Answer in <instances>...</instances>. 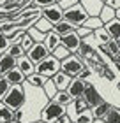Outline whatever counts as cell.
<instances>
[{
  "label": "cell",
  "mask_w": 120,
  "mask_h": 123,
  "mask_svg": "<svg viewBox=\"0 0 120 123\" xmlns=\"http://www.w3.org/2000/svg\"><path fill=\"white\" fill-rule=\"evenodd\" d=\"M25 100H27V95H25V90H23V85H20V86H11L9 93L4 97L2 102L7 107H11L13 111H18V109H23Z\"/></svg>",
  "instance_id": "cell-1"
},
{
  "label": "cell",
  "mask_w": 120,
  "mask_h": 123,
  "mask_svg": "<svg viewBox=\"0 0 120 123\" xmlns=\"http://www.w3.org/2000/svg\"><path fill=\"white\" fill-rule=\"evenodd\" d=\"M88 18H90V16L87 14V11L83 9L81 4H76V5H72L71 9L64 11V19L67 21V23H71L74 28H78V26H83L85 21H87Z\"/></svg>",
  "instance_id": "cell-2"
},
{
  "label": "cell",
  "mask_w": 120,
  "mask_h": 123,
  "mask_svg": "<svg viewBox=\"0 0 120 123\" xmlns=\"http://www.w3.org/2000/svg\"><path fill=\"white\" fill-rule=\"evenodd\" d=\"M64 114H67L64 105L49 100V102L42 107V111H41V121L42 123H55L56 120H60Z\"/></svg>",
  "instance_id": "cell-3"
},
{
  "label": "cell",
  "mask_w": 120,
  "mask_h": 123,
  "mask_svg": "<svg viewBox=\"0 0 120 123\" xmlns=\"http://www.w3.org/2000/svg\"><path fill=\"white\" fill-rule=\"evenodd\" d=\"M83 67H85V60H81L78 55H69L67 58H64L60 62V70L65 72V74L71 76V77H76L79 72H81Z\"/></svg>",
  "instance_id": "cell-4"
},
{
  "label": "cell",
  "mask_w": 120,
  "mask_h": 123,
  "mask_svg": "<svg viewBox=\"0 0 120 123\" xmlns=\"http://www.w3.org/2000/svg\"><path fill=\"white\" fill-rule=\"evenodd\" d=\"M35 72L46 79H51L56 72H60V60H56L53 55H49L46 60H42L41 63L35 65Z\"/></svg>",
  "instance_id": "cell-5"
},
{
  "label": "cell",
  "mask_w": 120,
  "mask_h": 123,
  "mask_svg": "<svg viewBox=\"0 0 120 123\" xmlns=\"http://www.w3.org/2000/svg\"><path fill=\"white\" fill-rule=\"evenodd\" d=\"M83 100L87 102L88 109H94L95 105H99L102 100V95L99 93V90L92 85V83H87V88H85V93H83Z\"/></svg>",
  "instance_id": "cell-6"
},
{
  "label": "cell",
  "mask_w": 120,
  "mask_h": 123,
  "mask_svg": "<svg viewBox=\"0 0 120 123\" xmlns=\"http://www.w3.org/2000/svg\"><path fill=\"white\" fill-rule=\"evenodd\" d=\"M27 56L30 58V62L34 65H37V63H41L42 60H46L49 56V51L46 49V46H44V42H35L32 46V49L27 53Z\"/></svg>",
  "instance_id": "cell-7"
},
{
  "label": "cell",
  "mask_w": 120,
  "mask_h": 123,
  "mask_svg": "<svg viewBox=\"0 0 120 123\" xmlns=\"http://www.w3.org/2000/svg\"><path fill=\"white\" fill-rule=\"evenodd\" d=\"M42 18L49 21L51 25H58L60 21H64V11L60 9V5L58 4H55V5H49V7H44L42 9Z\"/></svg>",
  "instance_id": "cell-8"
},
{
  "label": "cell",
  "mask_w": 120,
  "mask_h": 123,
  "mask_svg": "<svg viewBox=\"0 0 120 123\" xmlns=\"http://www.w3.org/2000/svg\"><path fill=\"white\" fill-rule=\"evenodd\" d=\"M81 42H83V41L79 39V35H78L76 32L67 33V35L60 37V44H62V46H64L71 55H76V53H78V49H79V46H81Z\"/></svg>",
  "instance_id": "cell-9"
},
{
  "label": "cell",
  "mask_w": 120,
  "mask_h": 123,
  "mask_svg": "<svg viewBox=\"0 0 120 123\" xmlns=\"http://www.w3.org/2000/svg\"><path fill=\"white\" fill-rule=\"evenodd\" d=\"M85 88H87V81H85V79L72 77L71 83H69V86H67V93L72 97V100H76V98H81L83 97Z\"/></svg>",
  "instance_id": "cell-10"
},
{
  "label": "cell",
  "mask_w": 120,
  "mask_h": 123,
  "mask_svg": "<svg viewBox=\"0 0 120 123\" xmlns=\"http://www.w3.org/2000/svg\"><path fill=\"white\" fill-rule=\"evenodd\" d=\"M79 4L83 5V9L87 11V14L90 18H99L101 11H102V4L101 0H79Z\"/></svg>",
  "instance_id": "cell-11"
},
{
  "label": "cell",
  "mask_w": 120,
  "mask_h": 123,
  "mask_svg": "<svg viewBox=\"0 0 120 123\" xmlns=\"http://www.w3.org/2000/svg\"><path fill=\"white\" fill-rule=\"evenodd\" d=\"M16 67H18V60L16 58H13L7 53L0 55V77H4L7 72H11L13 69H16Z\"/></svg>",
  "instance_id": "cell-12"
},
{
  "label": "cell",
  "mask_w": 120,
  "mask_h": 123,
  "mask_svg": "<svg viewBox=\"0 0 120 123\" xmlns=\"http://www.w3.org/2000/svg\"><path fill=\"white\" fill-rule=\"evenodd\" d=\"M4 77L7 79V83H9L11 86H20V85H23V83L27 81V76L21 74V72L18 70V67H16V69H13L11 72H7Z\"/></svg>",
  "instance_id": "cell-13"
},
{
  "label": "cell",
  "mask_w": 120,
  "mask_h": 123,
  "mask_svg": "<svg viewBox=\"0 0 120 123\" xmlns=\"http://www.w3.org/2000/svg\"><path fill=\"white\" fill-rule=\"evenodd\" d=\"M44 46H46V49L49 51V55L55 53V49L60 46V35L58 33H55L53 30L46 33V39H44Z\"/></svg>",
  "instance_id": "cell-14"
},
{
  "label": "cell",
  "mask_w": 120,
  "mask_h": 123,
  "mask_svg": "<svg viewBox=\"0 0 120 123\" xmlns=\"http://www.w3.org/2000/svg\"><path fill=\"white\" fill-rule=\"evenodd\" d=\"M18 70H20L23 76L28 77V76H32L34 72H35V65H34L32 62H30V58H28L27 55H25L23 58H20V60H18Z\"/></svg>",
  "instance_id": "cell-15"
},
{
  "label": "cell",
  "mask_w": 120,
  "mask_h": 123,
  "mask_svg": "<svg viewBox=\"0 0 120 123\" xmlns=\"http://www.w3.org/2000/svg\"><path fill=\"white\" fill-rule=\"evenodd\" d=\"M71 79H72V77H71V76H67L65 72H62V70H60V72H56V74L51 77V81L55 83V86L58 88V92H60V90H67V86H69Z\"/></svg>",
  "instance_id": "cell-16"
},
{
  "label": "cell",
  "mask_w": 120,
  "mask_h": 123,
  "mask_svg": "<svg viewBox=\"0 0 120 123\" xmlns=\"http://www.w3.org/2000/svg\"><path fill=\"white\" fill-rule=\"evenodd\" d=\"M111 109H113V105H111L110 102H106V100H102L99 105H95V107L92 109V114H94V118H95V120H104V118H106V114L110 113Z\"/></svg>",
  "instance_id": "cell-17"
},
{
  "label": "cell",
  "mask_w": 120,
  "mask_h": 123,
  "mask_svg": "<svg viewBox=\"0 0 120 123\" xmlns=\"http://www.w3.org/2000/svg\"><path fill=\"white\" fill-rule=\"evenodd\" d=\"M104 28H106L108 33H110L111 41H120V21L117 18L113 19V21H110V23H106Z\"/></svg>",
  "instance_id": "cell-18"
},
{
  "label": "cell",
  "mask_w": 120,
  "mask_h": 123,
  "mask_svg": "<svg viewBox=\"0 0 120 123\" xmlns=\"http://www.w3.org/2000/svg\"><path fill=\"white\" fill-rule=\"evenodd\" d=\"M0 123H14V111L0 102Z\"/></svg>",
  "instance_id": "cell-19"
},
{
  "label": "cell",
  "mask_w": 120,
  "mask_h": 123,
  "mask_svg": "<svg viewBox=\"0 0 120 123\" xmlns=\"http://www.w3.org/2000/svg\"><path fill=\"white\" fill-rule=\"evenodd\" d=\"M53 102L60 104V105H64V107H69V105L74 102V100H72L71 95L67 93V90H60V92H56V95L53 97Z\"/></svg>",
  "instance_id": "cell-20"
},
{
  "label": "cell",
  "mask_w": 120,
  "mask_h": 123,
  "mask_svg": "<svg viewBox=\"0 0 120 123\" xmlns=\"http://www.w3.org/2000/svg\"><path fill=\"white\" fill-rule=\"evenodd\" d=\"M76 55H78L81 60H85V58H94V56H95L94 48L88 44V41H83V42H81V46H79V49H78Z\"/></svg>",
  "instance_id": "cell-21"
},
{
  "label": "cell",
  "mask_w": 120,
  "mask_h": 123,
  "mask_svg": "<svg viewBox=\"0 0 120 123\" xmlns=\"http://www.w3.org/2000/svg\"><path fill=\"white\" fill-rule=\"evenodd\" d=\"M74 30H76V28H74L71 23H67L65 19H64V21H60L58 25H55V26H53V32H55V33H58L60 37L67 35V33H72Z\"/></svg>",
  "instance_id": "cell-22"
},
{
  "label": "cell",
  "mask_w": 120,
  "mask_h": 123,
  "mask_svg": "<svg viewBox=\"0 0 120 123\" xmlns=\"http://www.w3.org/2000/svg\"><path fill=\"white\" fill-rule=\"evenodd\" d=\"M94 37H95V41L99 42V46H106V44H108V42L111 41L110 33L106 32V28H104V26H101V28H97V30L94 32Z\"/></svg>",
  "instance_id": "cell-23"
},
{
  "label": "cell",
  "mask_w": 120,
  "mask_h": 123,
  "mask_svg": "<svg viewBox=\"0 0 120 123\" xmlns=\"http://www.w3.org/2000/svg\"><path fill=\"white\" fill-rule=\"evenodd\" d=\"M99 19L102 21V25L113 21V19H115V9L108 7V5H102V11H101V14H99Z\"/></svg>",
  "instance_id": "cell-24"
},
{
  "label": "cell",
  "mask_w": 120,
  "mask_h": 123,
  "mask_svg": "<svg viewBox=\"0 0 120 123\" xmlns=\"http://www.w3.org/2000/svg\"><path fill=\"white\" fill-rule=\"evenodd\" d=\"M7 55H11V56L16 58V60H20V58H23L27 53L23 51V48L20 46V42H11V46L7 49Z\"/></svg>",
  "instance_id": "cell-25"
},
{
  "label": "cell",
  "mask_w": 120,
  "mask_h": 123,
  "mask_svg": "<svg viewBox=\"0 0 120 123\" xmlns=\"http://www.w3.org/2000/svg\"><path fill=\"white\" fill-rule=\"evenodd\" d=\"M46 81H48L46 77H42L41 74H37V72H34L32 76L27 77V83H30L34 88H42L44 85H46Z\"/></svg>",
  "instance_id": "cell-26"
},
{
  "label": "cell",
  "mask_w": 120,
  "mask_h": 123,
  "mask_svg": "<svg viewBox=\"0 0 120 123\" xmlns=\"http://www.w3.org/2000/svg\"><path fill=\"white\" fill-rule=\"evenodd\" d=\"M94 114H92V109H85L81 113H78L76 116V123H94Z\"/></svg>",
  "instance_id": "cell-27"
},
{
  "label": "cell",
  "mask_w": 120,
  "mask_h": 123,
  "mask_svg": "<svg viewBox=\"0 0 120 123\" xmlns=\"http://www.w3.org/2000/svg\"><path fill=\"white\" fill-rule=\"evenodd\" d=\"M42 90H44V93H46V97H48L49 100H53V97L56 95V92H58V88L55 86V83L51 81V79H48L46 85L42 86Z\"/></svg>",
  "instance_id": "cell-28"
},
{
  "label": "cell",
  "mask_w": 120,
  "mask_h": 123,
  "mask_svg": "<svg viewBox=\"0 0 120 123\" xmlns=\"http://www.w3.org/2000/svg\"><path fill=\"white\" fill-rule=\"evenodd\" d=\"M34 44H35V42H34V39H32L30 35H28V33H23V35H21V41H20V46H21V48H23V51H25V53H28V51H30V49H32V46H34Z\"/></svg>",
  "instance_id": "cell-29"
},
{
  "label": "cell",
  "mask_w": 120,
  "mask_h": 123,
  "mask_svg": "<svg viewBox=\"0 0 120 123\" xmlns=\"http://www.w3.org/2000/svg\"><path fill=\"white\" fill-rule=\"evenodd\" d=\"M35 28H37L39 32H42L44 35H46L48 32H51V30H53V25H51L49 21H46V19H44L42 16H41V19H39L37 23H35Z\"/></svg>",
  "instance_id": "cell-30"
},
{
  "label": "cell",
  "mask_w": 120,
  "mask_h": 123,
  "mask_svg": "<svg viewBox=\"0 0 120 123\" xmlns=\"http://www.w3.org/2000/svg\"><path fill=\"white\" fill-rule=\"evenodd\" d=\"M104 123H120V109H115L113 107L110 113L106 114V118L102 120Z\"/></svg>",
  "instance_id": "cell-31"
},
{
  "label": "cell",
  "mask_w": 120,
  "mask_h": 123,
  "mask_svg": "<svg viewBox=\"0 0 120 123\" xmlns=\"http://www.w3.org/2000/svg\"><path fill=\"white\" fill-rule=\"evenodd\" d=\"M27 33L30 35L32 39H34V42H44V39H46V35H44L42 32H39L35 26H32V28H28L27 30Z\"/></svg>",
  "instance_id": "cell-32"
},
{
  "label": "cell",
  "mask_w": 120,
  "mask_h": 123,
  "mask_svg": "<svg viewBox=\"0 0 120 123\" xmlns=\"http://www.w3.org/2000/svg\"><path fill=\"white\" fill-rule=\"evenodd\" d=\"M83 26H87V28H90L92 32H95L97 28H101V26H104V25H102V21L99 18H88L87 21H85Z\"/></svg>",
  "instance_id": "cell-33"
},
{
  "label": "cell",
  "mask_w": 120,
  "mask_h": 123,
  "mask_svg": "<svg viewBox=\"0 0 120 123\" xmlns=\"http://www.w3.org/2000/svg\"><path fill=\"white\" fill-rule=\"evenodd\" d=\"M106 49H108V53H110L111 58L117 56V55L120 53V44H118V41H110V42L106 44Z\"/></svg>",
  "instance_id": "cell-34"
},
{
  "label": "cell",
  "mask_w": 120,
  "mask_h": 123,
  "mask_svg": "<svg viewBox=\"0 0 120 123\" xmlns=\"http://www.w3.org/2000/svg\"><path fill=\"white\" fill-rule=\"evenodd\" d=\"M9 46H11V39L7 35H4V33H0V55L7 53Z\"/></svg>",
  "instance_id": "cell-35"
},
{
  "label": "cell",
  "mask_w": 120,
  "mask_h": 123,
  "mask_svg": "<svg viewBox=\"0 0 120 123\" xmlns=\"http://www.w3.org/2000/svg\"><path fill=\"white\" fill-rule=\"evenodd\" d=\"M9 90H11V85L7 83V79L0 77V100H4V97L9 93Z\"/></svg>",
  "instance_id": "cell-36"
},
{
  "label": "cell",
  "mask_w": 120,
  "mask_h": 123,
  "mask_svg": "<svg viewBox=\"0 0 120 123\" xmlns=\"http://www.w3.org/2000/svg\"><path fill=\"white\" fill-rule=\"evenodd\" d=\"M69 55H71V53H69V51H67V49H65L64 46H62V44H60V46H58V48H56V49H55V53H53V56H55L56 60H60V62H62V60H64V58H67V56H69Z\"/></svg>",
  "instance_id": "cell-37"
},
{
  "label": "cell",
  "mask_w": 120,
  "mask_h": 123,
  "mask_svg": "<svg viewBox=\"0 0 120 123\" xmlns=\"http://www.w3.org/2000/svg\"><path fill=\"white\" fill-rule=\"evenodd\" d=\"M79 35V39H81V41H85V39L87 37H90V35H94V32L90 30V28H87V26H78L76 30H74Z\"/></svg>",
  "instance_id": "cell-38"
},
{
  "label": "cell",
  "mask_w": 120,
  "mask_h": 123,
  "mask_svg": "<svg viewBox=\"0 0 120 123\" xmlns=\"http://www.w3.org/2000/svg\"><path fill=\"white\" fill-rule=\"evenodd\" d=\"M72 104H74V109H76V113H81V111L88 109V105H87V102L83 100V97H81V98H76Z\"/></svg>",
  "instance_id": "cell-39"
},
{
  "label": "cell",
  "mask_w": 120,
  "mask_h": 123,
  "mask_svg": "<svg viewBox=\"0 0 120 123\" xmlns=\"http://www.w3.org/2000/svg\"><path fill=\"white\" fill-rule=\"evenodd\" d=\"M60 5V9L62 11H67V9H71L72 5H76V4H79V0H60V2H56Z\"/></svg>",
  "instance_id": "cell-40"
},
{
  "label": "cell",
  "mask_w": 120,
  "mask_h": 123,
  "mask_svg": "<svg viewBox=\"0 0 120 123\" xmlns=\"http://www.w3.org/2000/svg\"><path fill=\"white\" fill-rule=\"evenodd\" d=\"M56 0H34V5L39 9H44V7H49V5H55Z\"/></svg>",
  "instance_id": "cell-41"
},
{
  "label": "cell",
  "mask_w": 120,
  "mask_h": 123,
  "mask_svg": "<svg viewBox=\"0 0 120 123\" xmlns=\"http://www.w3.org/2000/svg\"><path fill=\"white\" fill-rule=\"evenodd\" d=\"M102 74H104V77H106L108 81H115V79H117L115 72H113L110 67H106V65H102Z\"/></svg>",
  "instance_id": "cell-42"
},
{
  "label": "cell",
  "mask_w": 120,
  "mask_h": 123,
  "mask_svg": "<svg viewBox=\"0 0 120 123\" xmlns=\"http://www.w3.org/2000/svg\"><path fill=\"white\" fill-rule=\"evenodd\" d=\"M90 74H92V72H90V69H88L87 65H85L83 69H81V72H79V74H78L76 77H79V79H85V81H87V77H88Z\"/></svg>",
  "instance_id": "cell-43"
},
{
  "label": "cell",
  "mask_w": 120,
  "mask_h": 123,
  "mask_svg": "<svg viewBox=\"0 0 120 123\" xmlns=\"http://www.w3.org/2000/svg\"><path fill=\"white\" fill-rule=\"evenodd\" d=\"M104 5H108V7H111V9H120V0H106Z\"/></svg>",
  "instance_id": "cell-44"
},
{
  "label": "cell",
  "mask_w": 120,
  "mask_h": 123,
  "mask_svg": "<svg viewBox=\"0 0 120 123\" xmlns=\"http://www.w3.org/2000/svg\"><path fill=\"white\" fill-rule=\"evenodd\" d=\"M21 118H23V109H18V111H14V121L16 123H20Z\"/></svg>",
  "instance_id": "cell-45"
},
{
  "label": "cell",
  "mask_w": 120,
  "mask_h": 123,
  "mask_svg": "<svg viewBox=\"0 0 120 123\" xmlns=\"http://www.w3.org/2000/svg\"><path fill=\"white\" fill-rule=\"evenodd\" d=\"M55 123H72V121H71V118H69L67 114H64V116H62L60 120H56Z\"/></svg>",
  "instance_id": "cell-46"
},
{
  "label": "cell",
  "mask_w": 120,
  "mask_h": 123,
  "mask_svg": "<svg viewBox=\"0 0 120 123\" xmlns=\"http://www.w3.org/2000/svg\"><path fill=\"white\" fill-rule=\"evenodd\" d=\"M113 62H115V63H118V65H120V53L117 55V56H113Z\"/></svg>",
  "instance_id": "cell-47"
},
{
  "label": "cell",
  "mask_w": 120,
  "mask_h": 123,
  "mask_svg": "<svg viewBox=\"0 0 120 123\" xmlns=\"http://www.w3.org/2000/svg\"><path fill=\"white\" fill-rule=\"evenodd\" d=\"M115 18L120 21V9H117V11H115Z\"/></svg>",
  "instance_id": "cell-48"
},
{
  "label": "cell",
  "mask_w": 120,
  "mask_h": 123,
  "mask_svg": "<svg viewBox=\"0 0 120 123\" xmlns=\"http://www.w3.org/2000/svg\"><path fill=\"white\" fill-rule=\"evenodd\" d=\"M115 65H117V70H118V74H120V65L118 63H115Z\"/></svg>",
  "instance_id": "cell-49"
},
{
  "label": "cell",
  "mask_w": 120,
  "mask_h": 123,
  "mask_svg": "<svg viewBox=\"0 0 120 123\" xmlns=\"http://www.w3.org/2000/svg\"><path fill=\"white\" fill-rule=\"evenodd\" d=\"M117 86H118V92H120V81H118V83H117Z\"/></svg>",
  "instance_id": "cell-50"
},
{
  "label": "cell",
  "mask_w": 120,
  "mask_h": 123,
  "mask_svg": "<svg viewBox=\"0 0 120 123\" xmlns=\"http://www.w3.org/2000/svg\"><path fill=\"white\" fill-rule=\"evenodd\" d=\"M101 2H102V4H104V2H106V0H101Z\"/></svg>",
  "instance_id": "cell-51"
},
{
  "label": "cell",
  "mask_w": 120,
  "mask_h": 123,
  "mask_svg": "<svg viewBox=\"0 0 120 123\" xmlns=\"http://www.w3.org/2000/svg\"><path fill=\"white\" fill-rule=\"evenodd\" d=\"M0 11H2V5H0Z\"/></svg>",
  "instance_id": "cell-52"
},
{
  "label": "cell",
  "mask_w": 120,
  "mask_h": 123,
  "mask_svg": "<svg viewBox=\"0 0 120 123\" xmlns=\"http://www.w3.org/2000/svg\"><path fill=\"white\" fill-rule=\"evenodd\" d=\"M56 2H60V0H56Z\"/></svg>",
  "instance_id": "cell-53"
},
{
  "label": "cell",
  "mask_w": 120,
  "mask_h": 123,
  "mask_svg": "<svg viewBox=\"0 0 120 123\" xmlns=\"http://www.w3.org/2000/svg\"><path fill=\"white\" fill-rule=\"evenodd\" d=\"M118 44H120V41H118Z\"/></svg>",
  "instance_id": "cell-54"
}]
</instances>
